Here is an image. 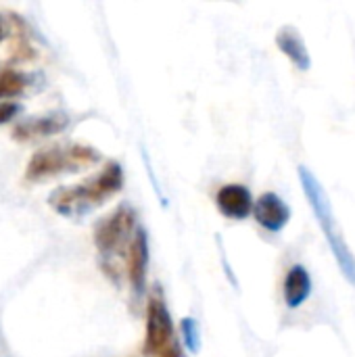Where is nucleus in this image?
I'll return each mask as SVG.
<instances>
[{
  "mask_svg": "<svg viewBox=\"0 0 355 357\" xmlns=\"http://www.w3.org/2000/svg\"><path fill=\"white\" fill-rule=\"evenodd\" d=\"M121 186H123V169L119 163L111 161L103 167V172H98L96 176H92L90 180L77 186L56 188L50 195V205L56 213L75 218L105 203L109 197L119 192Z\"/></svg>",
  "mask_w": 355,
  "mask_h": 357,
  "instance_id": "nucleus-1",
  "label": "nucleus"
},
{
  "mask_svg": "<svg viewBox=\"0 0 355 357\" xmlns=\"http://www.w3.org/2000/svg\"><path fill=\"white\" fill-rule=\"evenodd\" d=\"M299 180H301V186H303V192L310 201V207L314 209L316 213V220L333 249V255L339 264V270L341 274L345 276V280L355 287V257L349 249V245L345 243V236L341 234V228L335 220V213H333V205H331V199L326 195V190L322 188V184L318 182V178L308 169V167H299Z\"/></svg>",
  "mask_w": 355,
  "mask_h": 357,
  "instance_id": "nucleus-2",
  "label": "nucleus"
},
{
  "mask_svg": "<svg viewBox=\"0 0 355 357\" xmlns=\"http://www.w3.org/2000/svg\"><path fill=\"white\" fill-rule=\"evenodd\" d=\"M100 161V153L84 144H56L40 149L25 167V180L38 182L65 172H80Z\"/></svg>",
  "mask_w": 355,
  "mask_h": 357,
  "instance_id": "nucleus-3",
  "label": "nucleus"
},
{
  "mask_svg": "<svg viewBox=\"0 0 355 357\" xmlns=\"http://www.w3.org/2000/svg\"><path fill=\"white\" fill-rule=\"evenodd\" d=\"M136 232V213L130 205H121L111 215L100 220L94 228V245L103 255L105 268L109 270L113 259L128 251L130 241Z\"/></svg>",
  "mask_w": 355,
  "mask_h": 357,
  "instance_id": "nucleus-4",
  "label": "nucleus"
},
{
  "mask_svg": "<svg viewBox=\"0 0 355 357\" xmlns=\"http://www.w3.org/2000/svg\"><path fill=\"white\" fill-rule=\"evenodd\" d=\"M144 354L149 357H182L176 339L172 314L165 305L161 291H157L146 303V335Z\"/></svg>",
  "mask_w": 355,
  "mask_h": 357,
  "instance_id": "nucleus-5",
  "label": "nucleus"
},
{
  "mask_svg": "<svg viewBox=\"0 0 355 357\" xmlns=\"http://www.w3.org/2000/svg\"><path fill=\"white\" fill-rule=\"evenodd\" d=\"M126 268H128L132 293L136 299H140L144 295L146 274H149V236L142 228H136L134 238L130 241V247L126 253Z\"/></svg>",
  "mask_w": 355,
  "mask_h": 357,
  "instance_id": "nucleus-6",
  "label": "nucleus"
},
{
  "mask_svg": "<svg viewBox=\"0 0 355 357\" xmlns=\"http://www.w3.org/2000/svg\"><path fill=\"white\" fill-rule=\"evenodd\" d=\"M253 215L268 232H280L291 220V209L276 192H266L253 203Z\"/></svg>",
  "mask_w": 355,
  "mask_h": 357,
  "instance_id": "nucleus-7",
  "label": "nucleus"
},
{
  "mask_svg": "<svg viewBox=\"0 0 355 357\" xmlns=\"http://www.w3.org/2000/svg\"><path fill=\"white\" fill-rule=\"evenodd\" d=\"M216 203H218V209L222 211V215H226L230 220H245L253 211L255 201H253L251 190L247 186L226 184L218 190Z\"/></svg>",
  "mask_w": 355,
  "mask_h": 357,
  "instance_id": "nucleus-8",
  "label": "nucleus"
},
{
  "mask_svg": "<svg viewBox=\"0 0 355 357\" xmlns=\"http://www.w3.org/2000/svg\"><path fill=\"white\" fill-rule=\"evenodd\" d=\"M69 126V117L65 113H50V115H40V117H29L21 121L15 130L13 136L17 140H33V138H46L63 132Z\"/></svg>",
  "mask_w": 355,
  "mask_h": 357,
  "instance_id": "nucleus-9",
  "label": "nucleus"
},
{
  "mask_svg": "<svg viewBox=\"0 0 355 357\" xmlns=\"http://www.w3.org/2000/svg\"><path fill=\"white\" fill-rule=\"evenodd\" d=\"M276 44L293 61L295 67H299L301 71L310 69L312 59H310L308 46H305V42H303V38H301V33H299L297 27H293V25L280 27L278 33H276Z\"/></svg>",
  "mask_w": 355,
  "mask_h": 357,
  "instance_id": "nucleus-10",
  "label": "nucleus"
},
{
  "mask_svg": "<svg viewBox=\"0 0 355 357\" xmlns=\"http://www.w3.org/2000/svg\"><path fill=\"white\" fill-rule=\"evenodd\" d=\"M312 293V278L303 266H293L285 278V301L291 310L303 305Z\"/></svg>",
  "mask_w": 355,
  "mask_h": 357,
  "instance_id": "nucleus-11",
  "label": "nucleus"
},
{
  "mask_svg": "<svg viewBox=\"0 0 355 357\" xmlns=\"http://www.w3.org/2000/svg\"><path fill=\"white\" fill-rule=\"evenodd\" d=\"M27 86V77L25 73L17 71V69H0V102L2 100H10L15 96H19Z\"/></svg>",
  "mask_w": 355,
  "mask_h": 357,
  "instance_id": "nucleus-12",
  "label": "nucleus"
},
{
  "mask_svg": "<svg viewBox=\"0 0 355 357\" xmlns=\"http://www.w3.org/2000/svg\"><path fill=\"white\" fill-rule=\"evenodd\" d=\"M182 335H184L186 349H188L190 354H199L201 335H199V322H197L195 318H184V320H182Z\"/></svg>",
  "mask_w": 355,
  "mask_h": 357,
  "instance_id": "nucleus-13",
  "label": "nucleus"
},
{
  "mask_svg": "<svg viewBox=\"0 0 355 357\" xmlns=\"http://www.w3.org/2000/svg\"><path fill=\"white\" fill-rule=\"evenodd\" d=\"M19 113V105L13 102V100H2L0 102V126L2 123H8L13 117H17Z\"/></svg>",
  "mask_w": 355,
  "mask_h": 357,
  "instance_id": "nucleus-14",
  "label": "nucleus"
},
{
  "mask_svg": "<svg viewBox=\"0 0 355 357\" xmlns=\"http://www.w3.org/2000/svg\"><path fill=\"white\" fill-rule=\"evenodd\" d=\"M4 33H6V29H4V21H2V17H0V42H2Z\"/></svg>",
  "mask_w": 355,
  "mask_h": 357,
  "instance_id": "nucleus-15",
  "label": "nucleus"
}]
</instances>
